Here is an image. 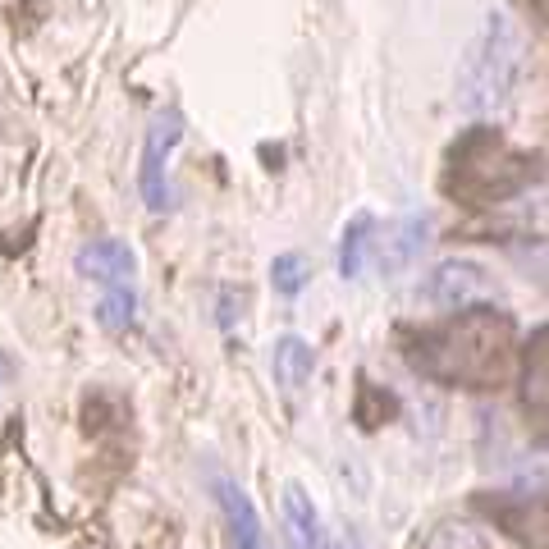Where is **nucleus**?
<instances>
[{
  "instance_id": "1",
  "label": "nucleus",
  "mask_w": 549,
  "mask_h": 549,
  "mask_svg": "<svg viewBox=\"0 0 549 549\" xmlns=\"http://www.w3.org/2000/svg\"><path fill=\"white\" fill-rule=\"evenodd\" d=\"M412 366L426 380L463 389H499L513 376L517 348H513V321L495 307H472L458 312L449 325L421 334L408 348Z\"/></svg>"
},
{
  "instance_id": "2",
  "label": "nucleus",
  "mask_w": 549,
  "mask_h": 549,
  "mask_svg": "<svg viewBox=\"0 0 549 549\" xmlns=\"http://www.w3.org/2000/svg\"><path fill=\"white\" fill-rule=\"evenodd\" d=\"M522 65H527V37H522L517 19L508 10H490L467 42L463 65H458V83H453L458 110L472 119L504 115L517 83H522Z\"/></svg>"
},
{
  "instance_id": "3",
  "label": "nucleus",
  "mask_w": 549,
  "mask_h": 549,
  "mask_svg": "<svg viewBox=\"0 0 549 549\" xmlns=\"http://www.w3.org/2000/svg\"><path fill=\"white\" fill-rule=\"evenodd\" d=\"M531 179H536L531 156L513 151L490 129H472L453 147L444 188H449L453 197H463L467 206H495V202H504V197H517Z\"/></svg>"
},
{
  "instance_id": "4",
  "label": "nucleus",
  "mask_w": 549,
  "mask_h": 549,
  "mask_svg": "<svg viewBox=\"0 0 549 549\" xmlns=\"http://www.w3.org/2000/svg\"><path fill=\"white\" fill-rule=\"evenodd\" d=\"M179 138H183V115L170 106V110H161V115L151 119L147 142H142L138 188H142V202H147V211H156V216L174 206L170 179H165V161H170V151L179 147Z\"/></svg>"
},
{
  "instance_id": "5",
  "label": "nucleus",
  "mask_w": 549,
  "mask_h": 549,
  "mask_svg": "<svg viewBox=\"0 0 549 549\" xmlns=\"http://www.w3.org/2000/svg\"><path fill=\"white\" fill-rule=\"evenodd\" d=\"M426 302L444 307V312H472V307H490L495 302V280L490 270L476 266V261H444L426 275Z\"/></svg>"
},
{
  "instance_id": "6",
  "label": "nucleus",
  "mask_w": 549,
  "mask_h": 549,
  "mask_svg": "<svg viewBox=\"0 0 549 549\" xmlns=\"http://www.w3.org/2000/svg\"><path fill=\"white\" fill-rule=\"evenodd\" d=\"M78 275L101 289H133V270H138V257H133L129 243H119V238H92L83 243L74 257Z\"/></svg>"
},
{
  "instance_id": "7",
  "label": "nucleus",
  "mask_w": 549,
  "mask_h": 549,
  "mask_svg": "<svg viewBox=\"0 0 549 549\" xmlns=\"http://www.w3.org/2000/svg\"><path fill=\"white\" fill-rule=\"evenodd\" d=\"M426 243H431V216H403L394 220V225L380 234V270H403L412 266V261L426 252Z\"/></svg>"
},
{
  "instance_id": "8",
  "label": "nucleus",
  "mask_w": 549,
  "mask_h": 549,
  "mask_svg": "<svg viewBox=\"0 0 549 549\" xmlns=\"http://www.w3.org/2000/svg\"><path fill=\"white\" fill-rule=\"evenodd\" d=\"M216 499L225 508V522H229V536H234L238 549H261V517L252 508V499L243 495V485H234L229 476L216 481Z\"/></svg>"
},
{
  "instance_id": "9",
  "label": "nucleus",
  "mask_w": 549,
  "mask_h": 549,
  "mask_svg": "<svg viewBox=\"0 0 549 549\" xmlns=\"http://www.w3.org/2000/svg\"><path fill=\"white\" fill-rule=\"evenodd\" d=\"M270 371H275V385H280L284 394H298V389L312 380V371H316L312 344L298 339V334H284L280 344H275V353H270Z\"/></svg>"
},
{
  "instance_id": "10",
  "label": "nucleus",
  "mask_w": 549,
  "mask_h": 549,
  "mask_svg": "<svg viewBox=\"0 0 549 549\" xmlns=\"http://www.w3.org/2000/svg\"><path fill=\"white\" fill-rule=\"evenodd\" d=\"M284 527H289L293 549H325L321 517H316V508L302 485H284Z\"/></svg>"
},
{
  "instance_id": "11",
  "label": "nucleus",
  "mask_w": 549,
  "mask_h": 549,
  "mask_svg": "<svg viewBox=\"0 0 549 549\" xmlns=\"http://www.w3.org/2000/svg\"><path fill=\"white\" fill-rule=\"evenodd\" d=\"M522 403H527L531 417L549 421V348L545 344L527 357V371H522Z\"/></svg>"
},
{
  "instance_id": "12",
  "label": "nucleus",
  "mask_w": 549,
  "mask_h": 549,
  "mask_svg": "<svg viewBox=\"0 0 549 549\" xmlns=\"http://www.w3.org/2000/svg\"><path fill=\"white\" fill-rule=\"evenodd\" d=\"M371 234H376V220L366 216V211L348 220L344 243H339V275H344V280H357V275H362V266H366V243H371Z\"/></svg>"
},
{
  "instance_id": "13",
  "label": "nucleus",
  "mask_w": 549,
  "mask_h": 549,
  "mask_svg": "<svg viewBox=\"0 0 549 549\" xmlns=\"http://www.w3.org/2000/svg\"><path fill=\"white\" fill-rule=\"evenodd\" d=\"M417 549H495L485 540V531H476L472 522H440V527L426 531Z\"/></svg>"
},
{
  "instance_id": "14",
  "label": "nucleus",
  "mask_w": 549,
  "mask_h": 549,
  "mask_svg": "<svg viewBox=\"0 0 549 549\" xmlns=\"http://www.w3.org/2000/svg\"><path fill=\"white\" fill-rule=\"evenodd\" d=\"M133 312H138V293L133 289H106L97 302V321L106 325V330H129Z\"/></svg>"
},
{
  "instance_id": "15",
  "label": "nucleus",
  "mask_w": 549,
  "mask_h": 549,
  "mask_svg": "<svg viewBox=\"0 0 549 549\" xmlns=\"http://www.w3.org/2000/svg\"><path fill=\"white\" fill-rule=\"evenodd\" d=\"M270 284H275V293H284V298L302 293V284H307V261H302L298 252H280V257L270 261Z\"/></svg>"
},
{
  "instance_id": "16",
  "label": "nucleus",
  "mask_w": 549,
  "mask_h": 549,
  "mask_svg": "<svg viewBox=\"0 0 549 549\" xmlns=\"http://www.w3.org/2000/svg\"><path fill=\"white\" fill-rule=\"evenodd\" d=\"M330 549H366V545H362V540H357V536H339Z\"/></svg>"
},
{
  "instance_id": "17",
  "label": "nucleus",
  "mask_w": 549,
  "mask_h": 549,
  "mask_svg": "<svg viewBox=\"0 0 549 549\" xmlns=\"http://www.w3.org/2000/svg\"><path fill=\"white\" fill-rule=\"evenodd\" d=\"M0 380H5V357H0Z\"/></svg>"
}]
</instances>
